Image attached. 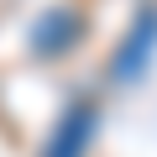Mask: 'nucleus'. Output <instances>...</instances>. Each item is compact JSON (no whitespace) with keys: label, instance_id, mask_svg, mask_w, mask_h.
Listing matches in <instances>:
<instances>
[{"label":"nucleus","instance_id":"f257e3e1","mask_svg":"<svg viewBox=\"0 0 157 157\" xmlns=\"http://www.w3.org/2000/svg\"><path fill=\"white\" fill-rule=\"evenodd\" d=\"M94 126H100L94 100H73V105L58 115V126H52V136H47L42 157H84V152H89V141H94Z\"/></svg>","mask_w":157,"mask_h":157},{"label":"nucleus","instance_id":"f03ea898","mask_svg":"<svg viewBox=\"0 0 157 157\" xmlns=\"http://www.w3.org/2000/svg\"><path fill=\"white\" fill-rule=\"evenodd\" d=\"M78 37H84V11L58 6V11H47V16H37V21H32L26 47H32V58H63Z\"/></svg>","mask_w":157,"mask_h":157},{"label":"nucleus","instance_id":"7ed1b4c3","mask_svg":"<svg viewBox=\"0 0 157 157\" xmlns=\"http://www.w3.org/2000/svg\"><path fill=\"white\" fill-rule=\"evenodd\" d=\"M152 26H157V16L147 11L136 26H131V37H126V47L110 58V73H121V78H131V73H141V58H147V47H152Z\"/></svg>","mask_w":157,"mask_h":157}]
</instances>
